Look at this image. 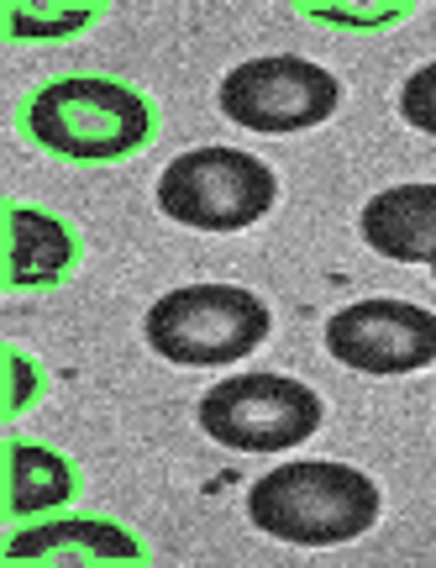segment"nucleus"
Returning <instances> with one entry per match:
<instances>
[{
	"label": "nucleus",
	"instance_id": "11",
	"mask_svg": "<svg viewBox=\"0 0 436 568\" xmlns=\"http://www.w3.org/2000/svg\"><path fill=\"white\" fill-rule=\"evenodd\" d=\"M74 495V468L48 447L11 443L6 447V510L11 516H38Z\"/></svg>",
	"mask_w": 436,
	"mask_h": 568
},
{
	"label": "nucleus",
	"instance_id": "8",
	"mask_svg": "<svg viewBox=\"0 0 436 568\" xmlns=\"http://www.w3.org/2000/svg\"><path fill=\"white\" fill-rule=\"evenodd\" d=\"M363 243L395 264L436 258V184H395L363 205Z\"/></svg>",
	"mask_w": 436,
	"mask_h": 568
},
{
	"label": "nucleus",
	"instance_id": "1",
	"mask_svg": "<svg viewBox=\"0 0 436 568\" xmlns=\"http://www.w3.org/2000/svg\"><path fill=\"white\" fill-rule=\"evenodd\" d=\"M247 516L278 542L332 548V542L363 537L378 521V485L347 464L300 458V464H278L263 474L247 495Z\"/></svg>",
	"mask_w": 436,
	"mask_h": 568
},
{
	"label": "nucleus",
	"instance_id": "10",
	"mask_svg": "<svg viewBox=\"0 0 436 568\" xmlns=\"http://www.w3.org/2000/svg\"><path fill=\"white\" fill-rule=\"evenodd\" d=\"M6 237H11L6 280L17 284V290H42V284L63 280L74 268V237H69V226L42 216V211L11 205L6 211Z\"/></svg>",
	"mask_w": 436,
	"mask_h": 568
},
{
	"label": "nucleus",
	"instance_id": "5",
	"mask_svg": "<svg viewBox=\"0 0 436 568\" xmlns=\"http://www.w3.org/2000/svg\"><path fill=\"white\" fill-rule=\"evenodd\" d=\"M316 389L284 374H237L200 400V426L232 453H284L321 426Z\"/></svg>",
	"mask_w": 436,
	"mask_h": 568
},
{
	"label": "nucleus",
	"instance_id": "13",
	"mask_svg": "<svg viewBox=\"0 0 436 568\" xmlns=\"http://www.w3.org/2000/svg\"><path fill=\"white\" fill-rule=\"evenodd\" d=\"M399 116L436 138V63H426L420 74L405 80V90H399Z\"/></svg>",
	"mask_w": 436,
	"mask_h": 568
},
{
	"label": "nucleus",
	"instance_id": "7",
	"mask_svg": "<svg viewBox=\"0 0 436 568\" xmlns=\"http://www.w3.org/2000/svg\"><path fill=\"white\" fill-rule=\"evenodd\" d=\"M326 347L357 374H416L436 364V316L410 301H357L332 316Z\"/></svg>",
	"mask_w": 436,
	"mask_h": 568
},
{
	"label": "nucleus",
	"instance_id": "16",
	"mask_svg": "<svg viewBox=\"0 0 436 568\" xmlns=\"http://www.w3.org/2000/svg\"><path fill=\"white\" fill-rule=\"evenodd\" d=\"M432 274H436V258H432Z\"/></svg>",
	"mask_w": 436,
	"mask_h": 568
},
{
	"label": "nucleus",
	"instance_id": "2",
	"mask_svg": "<svg viewBox=\"0 0 436 568\" xmlns=\"http://www.w3.org/2000/svg\"><path fill=\"white\" fill-rule=\"evenodd\" d=\"M27 132L69 163H116L153 138V105L116 80L80 74L42 84L27 101Z\"/></svg>",
	"mask_w": 436,
	"mask_h": 568
},
{
	"label": "nucleus",
	"instance_id": "3",
	"mask_svg": "<svg viewBox=\"0 0 436 568\" xmlns=\"http://www.w3.org/2000/svg\"><path fill=\"white\" fill-rule=\"evenodd\" d=\"M268 305L242 290V284H184L169 290L163 301H153L148 311V347L184 368H226L242 364L253 347H263L268 337Z\"/></svg>",
	"mask_w": 436,
	"mask_h": 568
},
{
	"label": "nucleus",
	"instance_id": "15",
	"mask_svg": "<svg viewBox=\"0 0 436 568\" xmlns=\"http://www.w3.org/2000/svg\"><path fill=\"white\" fill-rule=\"evenodd\" d=\"M6 368H11V389H6V410L17 416V410L27 406V400H32V389H38V379H32V364H27V358H17V353L6 358Z\"/></svg>",
	"mask_w": 436,
	"mask_h": 568
},
{
	"label": "nucleus",
	"instance_id": "9",
	"mask_svg": "<svg viewBox=\"0 0 436 568\" xmlns=\"http://www.w3.org/2000/svg\"><path fill=\"white\" fill-rule=\"evenodd\" d=\"M11 564H53V558H80V564H138L142 548L111 521H84V516H63L48 527L17 531L6 542Z\"/></svg>",
	"mask_w": 436,
	"mask_h": 568
},
{
	"label": "nucleus",
	"instance_id": "6",
	"mask_svg": "<svg viewBox=\"0 0 436 568\" xmlns=\"http://www.w3.org/2000/svg\"><path fill=\"white\" fill-rule=\"evenodd\" d=\"M337 101V74H326L321 63L295 59V53L237 63L221 80V111L247 132H305V126L326 122Z\"/></svg>",
	"mask_w": 436,
	"mask_h": 568
},
{
	"label": "nucleus",
	"instance_id": "14",
	"mask_svg": "<svg viewBox=\"0 0 436 568\" xmlns=\"http://www.w3.org/2000/svg\"><path fill=\"white\" fill-rule=\"evenodd\" d=\"M305 17L337 21V27H389L405 17V6H305Z\"/></svg>",
	"mask_w": 436,
	"mask_h": 568
},
{
	"label": "nucleus",
	"instance_id": "4",
	"mask_svg": "<svg viewBox=\"0 0 436 568\" xmlns=\"http://www.w3.org/2000/svg\"><path fill=\"white\" fill-rule=\"evenodd\" d=\"M274 195V169L242 148H195L169 163L159 180L163 216L195 226V232H242L268 216Z\"/></svg>",
	"mask_w": 436,
	"mask_h": 568
},
{
	"label": "nucleus",
	"instance_id": "12",
	"mask_svg": "<svg viewBox=\"0 0 436 568\" xmlns=\"http://www.w3.org/2000/svg\"><path fill=\"white\" fill-rule=\"evenodd\" d=\"M95 17V6H11L6 27L17 38H69V32H84Z\"/></svg>",
	"mask_w": 436,
	"mask_h": 568
}]
</instances>
